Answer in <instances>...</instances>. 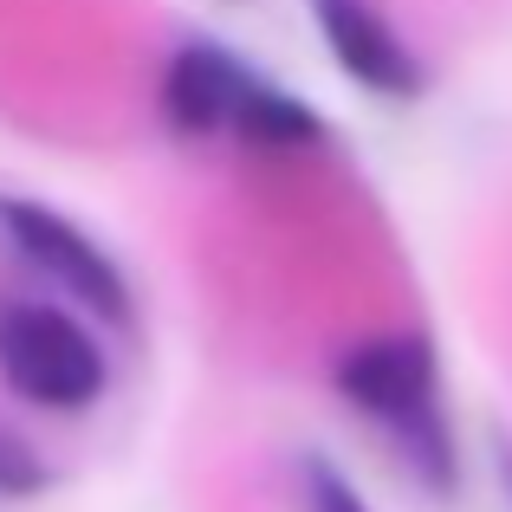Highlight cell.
Masks as SVG:
<instances>
[{"label": "cell", "mask_w": 512, "mask_h": 512, "mask_svg": "<svg viewBox=\"0 0 512 512\" xmlns=\"http://www.w3.org/2000/svg\"><path fill=\"white\" fill-rule=\"evenodd\" d=\"M46 467H39V454L26 448V441L0 435V500H33V493H46Z\"/></svg>", "instance_id": "obj_7"}, {"label": "cell", "mask_w": 512, "mask_h": 512, "mask_svg": "<svg viewBox=\"0 0 512 512\" xmlns=\"http://www.w3.org/2000/svg\"><path fill=\"white\" fill-rule=\"evenodd\" d=\"M0 240H7L59 299H72L78 312L104 318V325H130V286H124V273H117V260L78 221H65L59 208L26 201V195H0Z\"/></svg>", "instance_id": "obj_4"}, {"label": "cell", "mask_w": 512, "mask_h": 512, "mask_svg": "<svg viewBox=\"0 0 512 512\" xmlns=\"http://www.w3.org/2000/svg\"><path fill=\"white\" fill-rule=\"evenodd\" d=\"M163 117L182 137H234L260 156H305L325 143V117L214 39H182L163 65Z\"/></svg>", "instance_id": "obj_1"}, {"label": "cell", "mask_w": 512, "mask_h": 512, "mask_svg": "<svg viewBox=\"0 0 512 512\" xmlns=\"http://www.w3.org/2000/svg\"><path fill=\"white\" fill-rule=\"evenodd\" d=\"M312 20L325 33V52L357 91H370L383 104H402L422 91V65H415L409 39L389 26V13L376 0H312Z\"/></svg>", "instance_id": "obj_5"}, {"label": "cell", "mask_w": 512, "mask_h": 512, "mask_svg": "<svg viewBox=\"0 0 512 512\" xmlns=\"http://www.w3.org/2000/svg\"><path fill=\"white\" fill-rule=\"evenodd\" d=\"M0 383L52 415H85L111 383L104 344L52 299L0 305Z\"/></svg>", "instance_id": "obj_3"}, {"label": "cell", "mask_w": 512, "mask_h": 512, "mask_svg": "<svg viewBox=\"0 0 512 512\" xmlns=\"http://www.w3.org/2000/svg\"><path fill=\"white\" fill-rule=\"evenodd\" d=\"M331 389L350 415L389 428L409 454V467L428 487H448L454 480V454H448V428H441V370L435 350L422 331H383V338H363L338 350L331 363Z\"/></svg>", "instance_id": "obj_2"}, {"label": "cell", "mask_w": 512, "mask_h": 512, "mask_svg": "<svg viewBox=\"0 0 512 512\" xmlns=\"http://www.w3.org/2000/svg\"><path fill=\"white\" fill-rule=\"evenodd\" d=\"M500 487H506V500H512V448H500Z\"/></svg>", "instance_id": "obj_8"}, {"label": "cell", "mask_w": 512, "mask_h": 512, "mask_svg": "<svg viewBox=\"0 0 512 512\" xmlns=\"http://www.w3.org/2000/svg\"><path fill=\"white\" fill-rule=\"evenodd\" d=\"M299 480H305V512H370V506H363V493L350 487L325 454H305V474Z\"/></svg>", "instance_id": "obj_6"}]
</instances>
